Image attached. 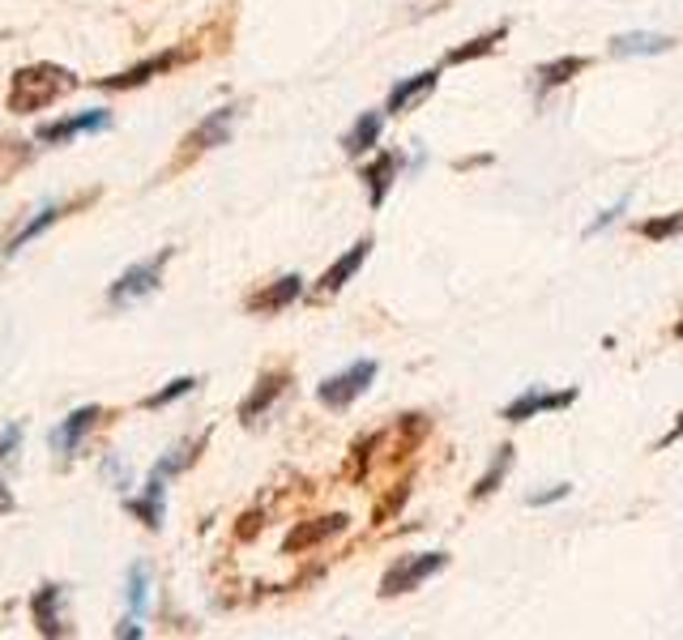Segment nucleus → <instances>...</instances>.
<instances>
[{
    "label": "nucleus",
    "instance_id": "nucleus-19",
    "mask_svg": "<svg viewBox=\"0 0 683 640\" xmlns=\"http://www.w3.org/2000/svg\"><path fill=\"white\" fill-rule=\"evenodd\" d=\"M380 128H384V116H380V111H363V116H359V125H354L351 132H347V141H342L347 154H368V150H372V146L380 141Z\"/></svg>",
    "mask_w": 683,
    "mask_h": 640
},
{
    "label": "nucleus",
    "instance_id": "nucleus-23",
    "mask_svg": "<svg viewBox=\"0 0 683 640\" xmlns=\"http://www.w3.org/2000/svg\"><path fill=\"white\" fill-rule=\"evenodd\" d=\"M508 35V26H496L491 35H479V39H470L466 48H453L449 56H445V65H466V60H475V56H487V51L496 48L500 39Z\"/></svg>",
    "mask_w": 683,
    "mask_h": 640
},
{
    "label": "nucleus",
    "instance_id": "nucleus-31",
    "mask_svg": "<svg viewBox=\"0 0 683 640\" xmlns=\"http://www.w3.org/2000/svg\"><path fill=\"white\" fill-rule=\"evenodd\" d=\"M680 435H683V414H680V423H675V432L666 435V440H662V444H675V440H680Z\"/></svg>",
    "mask_w": 683,
    "mask_h": 640
},
{
    "label": "nucleus",
    "instance_id": "nucleus-21",
    "mask_svg": "<svg viewBox=\"0 0 683 640\" xmlns=\"http://www.w3.org/2000/svg\"><path fill=\"white\" fill-rule=\"evenodd\" d=\"M60 214H65L60 205H48V209H43L39 218H30V223H26V227L18 230L13 239H9V248H4V256H18V253H22V248H26V244H30V239H39V235H43V230H48L51 223H60Z\"/></svg>",
    "mask_w": 683,
    "mask_h": 640
},
{
    "label": "nucleus",
    "instance_id": "nucleus-3",
    "mask_svg": "<svg viewBox=\"0 0 683 640\" xmlns=\"http://www.w3.org/2000/svg\"><path fill=\"white\" fill-rule=\"evenodd\" d=\"M445 563L449 555L445 551H423V555H402V560L389 563V572H384V581H380V593L384 598H398V593H410V589H419L423 581H431L436 572H445Z\"/></svg>",
    "mask_w": 683,
    "mask_h": 640
},
{
    "label": "nucleus",
    "instance_id": "nucleus-32",
    "mask_svg": "<svg viewBox=\"0 0 683 640\" xmlns=\"http://www.w3.org/2000/svg\"><path fill=\"white\" fill-rule=\"evenodd\" d=\"M675 333H680V337H683V321H680V325H675Z\"/></svg>",
    "mask_w": 683,
    "mask_h": 640
},
{
    "label": "nucleus",
    "instance_id": "nucleus-17",
    "mask_svg": "<svg viewBox=\"0 0 683 640\" xmlns=\"http://www.w3.org/2000/svg\"><path fill=\"white\" fill-rule=\"evenodd\" d=\"M282 388H286V372H270V376H261V384H256V393L240 406V419L244 423H256L265 410L274 406V397H279Z\"/></svg>",
    "mask_w": 683,
    "mask_h": 640
},
{
    "label": "nucleus",
    "instance_id": "nucleus-14",
    "mask_svg": "<svg viewBox=\"0 0 683 640\" xmlns=\"http://www.w3.org/2000/svg\"><path fill=\"white\" fill-rule=\"evenodd\" d=\"M163 483H167V479H163L158 470H150V479H146V495H142V500H128V504H125V509L133 512L137 521H146L150 530L163 525V491H167Z\"/></svg>",
    "mask_w": 683,
    "mask_h": 640
},
{
    "label": "nucleus",
    "instance_id": "nucleus-8",
    "mask_svg": "<svg viewBox=\"0 0 683 640\" xmlns=\"http://www.w3.org/2000/svg\"><path fill=\"white\" fill-rule=\"evenodd\" d=\"M99 419H103V410H99V406H81V410H74V414H69V419H65V423H60V427L51 432V449H56L60 457H74L77 444L86 440V432H90V427H95Z\"/></svg>",
    "mask_w": 683,
    "mask_h": 640
},
{
    "label": "nucleus",
    "instance_id": "nucleus-9",
    "mask_svg": "<svg viewBox=\"0 0 683 640\" xmlns=\"http://www.w3.org/2000/svg\"><path fill=\"white\" fill-rule=\"evenodd\" d=\"M172 65H179V51H158V56H150V60H142V65H133V69H125V73L103 77L99 90H133V86H146L150 77L167 73Z\"/></svg>",
    "mask_w": 683,
    "mask_h": 640
},
{
    "label": "nucleus",
    "instance_id": "nucleus-10",
    "mask_svg": "<svg viewBox=\"0 0 683 640\" xmlns=\"http://www.w3.org/2000/svg\"><path fill=\"white\" fill-rule=\"evenodd\" d=\"M368 253H372V239H359L351 253H342L330 265V269L321 274V286H316V291H321V295H333V291H342V286H347V282L359 274V265L368 260Z\"/></svg>",
    "mask_w": 683,
    "mask_h": 640
},
{
    "label": "nucleus",
    "instance_id": "nucleus-6",
    "mask_svg": "<svg viewBox=\"0 0 683 640\" xmlns=\"http://www.w3.org/2000/svg\"><path fill=\"white\" fill-rule=\"evenodd\" d=\"M60 602H65V589L60 585H43L35 589V598H30V614H35V628L43 632V637L60 640L69 628H65V614H60Z\"/></svg>",
    "mask_w": 683,
    "mask_h": 640
},
{
    "label": "nucleus",
    "instance_id": "nucleus-25",
    "mask_svg": "<svg viewBox=\"0 0 683 640\" xmlns=\"http://www.w3.org/2000/svg\"><path fill=\"white\" fill-rule=\"evenodd\" d=\"M197 388V381L193 376H179V381H172L167 388H158L154 397H146V406L158 410V406H167V402H176V397H184V393H193Z\"/></svg>",
    "mask_w": 683,
    "mask_h": 640
},
{
    "label": "nucleus",
    "instance_id": "nucleus-16",
    "mask_svg": "<svg viewBox=\"0 0 683 640\" xmlns=\"http://www.w3.org/2000/svg\"><path fill=\"white\" fill-rule=\"evenodd\" d=\"M351 521L342 516V512H333V516H325V521H316V525H300L295 534L282 542V551H304V547H312V542H325V538L342 534Z\"/></svg>",
    "mask_w": 683,
    "mask_h": 640
},
{
    "label": "nucleus",
    "instance_id": "nucleus-18",
    "mask_svg": "<svg viewBox=\"0 0 683 640\" xmlns=\"http://www.w3.org/2000/svg\"><path fill=\"white\" fill-rule=\"evenodd\" d=\"M393 176H398V154H380L377 163L363 171V179H368V201H372V209H380V205H384V193H389Z\"/></svg>",
    "mask_w": 683,
    "mask_h": 640
},
{
    "label": "nucleus",
    "instance_id": "nucleus-28",
    "mask_svg": "<svg viewBox=\"0 0 683 640\" xmlns=\"http://www.w3.org/2000/svg\"><path fill=\"white\" fill-rule=\"evenodd\" d=\"M624 209H628V197H624V201H615L607 209V214H598V218H594V223H589V230H585V235H598V230H607L611 223H615V218H619V214H624Z\"/></svg>",
    "mask_w": 683,
    "mask_h": 640
},
{
    "label": "nucleus",
    "instance_id": "nucleus-26",
    "mask_svg": "<svg viewBox=\"0 0 683 640\" xmlns=\"http://www.w3.org/2000/svg\"><path fill=\"white\" fill-rule=\"evenodd\" d=\"M683 230V209L680 214H671V218H650L645 227H641V235L645 239H671V235H680Z\"/></svg>",
    "mask_w": 683,
    "mask_h": 640
},
{
    "label": "nucleus",
    "instance_id": "nucleus-24",
    "mask_svg": "<svg viewBox=\"0 0 683 640\" xmlns=\"http://www.w3.org/2000/svg\"><path fill=\"white\" fill-rule=\"evenodd\" d=\"M508 465H513V444H500V453H496V461H491V470H487V474H482L479 483H475V491H470V495H475V500H482V495H491L496 486L505 483Z\"/></svg>",
    "mask_w": 683,
    "mask_h": 640
},
{
    "label": "nucleus",
    "instance_id": "nucleus-4",
    "mask_svg": "<svg viewBox=\"0 0 683 640\" xmlns=\"http://www.w3.org/2000/svg\"><path fill=\"white\" fill-rule=\"evenodd\" d=\"M377 381V363L372 358H359V363H351L347 372H338V376H330V381L316 388V397L325 402L330 410H347L351 402H359L363 393H368V384Z\"/></svg>",
    "mask_w": 683,
    "mask_h": 640
},
{
    "label": "nucleus",
    "instance_id": "nucleus-2",
    "mask_svg": "<svg viewBox=\"0 0 683 640\" xmlns=\"http://www.w3.org/2000/svg\"><path fill=\"white\" fill-rule=\"evenodd\" d=\"M172 260V248H163L158 256L150 260H137V265H128L120 278L111 282V291H107V304L111 307H128L137 304V299H146L158 291V278H163V265Z\"/></svg>",
    "mask_w": 683,
    "mask_h": 640
},
{
    "label": "nucleus",
    "instance_id": "nucleus-29",
    "mask_svg": "<svg viewBox=\"0 0 683 640\" xmlns=\"http://www.w3.org/2000/svg\"><path fill=\"white\" fill-rule=\"evenodd\" d=\"M568 491H573V486L559 483V486H552V491H538V495H530V504H534V509H543V504H556V500H564Z\"/></svg>",
    "mask_w": 683,
    "mask_h": 640
},
{
    "label": "nucleus",
    "instance_id": "nucleus-30",
    "mask_svg": "<svg viewBox=\"0 0 683 640\" xmlns=\"http://www.w3.org/2000/svg\"><path fill=\"white\" fill-rule=\"evenodd\" d=\"M9 509H13V495H9V486L0 483V516H4Z\"/></svg>",
    "mask_w": 683,
    "mask_h": 640
},
{
    "label": "nucleus",
    "instance_id": "nucleus-5",
    "mask_svg": "<svg viewBox=\"0 0 683 640\" xmlns=\"http://www.w3.org/2000/svg\"><path fill=\"white\" fill-rule=\"evenodd\" d=\"M235 116H240V107H218V111H209L202 125L184 137V154H202V150H214V146H227Z\"/></svg>",
    "mask_w": 683,
    "mask_h": 640
},
{
    "label": "nucleus",
    "instance_id": "nucleus-27",
    "mask_svg": "<svg viewBox=\"0 0 683 640\" xmlns=\"http://www.w3.org/2000/svg\"><path fill=\"white\" fill-rule=\"evenodd\" d=\"M18 444H22V423H9V427L0 432V461L18 457Z\"/></svg>",
    "mask_w": 683,
    "mask_h": 640
},
{
    "label": "nucleus",
    "instance_id": "nucleus-12",
    "mask_svg": "<svg viewBox=\"0 0 683 640\" xmlns=\"http://www.w3.org/2000/svg\"><path fill=\"white\" fill-rule=\"evenodd\" d=\"M436 90V69H428V73H414L406 77V81H398L393 86V95H389V116H402V111H410L414 102H423Z\"/></svg>",
    "mask_w": 683,
    "mask_h": 640
},
{
    "label": "nucleus",
    "instance_id": "nucleus-11",
    "mask_svg": "<svg viewBox=\"0 0 683 640\" xmlns=\"http://www.w3.org/2000/svg\"><path fill=\"white\" fill-rule=\"evenodd\" d=\"M111 116L107 111H81V116H69V120H56V125L39 128V141H74L77 132H95V128H107Z\"/></svg>",
    "mask_w": 683,
    "mask_h": 640
},
{
    "label": "nucleus",
    "instance_id": "nucleus-15",
    "mask_svg": "<svg viewBox=\"0 0 683 640\" xmlns=\"http://www.w3.org/2000/svg\"><path fill=\"white\" fill-rule=\"evenodd\" d=\"M671 35H654V30H633V35H615L611 39V51L615 56H658V51H671Z\"/></svg>",
    "mask_w": 683,
    "mask_h": 640
},
{
    "label": "nucleus",
    "instance_id": "nucleus-1",
    "mask_svg": "<svg viewBox=\"0 0 683 640\" xmlns=\"http://www.w3.org/2000/svg\"><path fill=\"white\" fill-rule=\"evenodd\" d=\"M77 86V77L60 65H26L13 73V90H9V111L13 116H30L43 111L51 102H60Z\"/></svg>",
    "mask_w": 683,
    "mask_h": 640
},
{
    "label": "nucleus",
    "instance_id": "nucleus-20",
    "mask_svg": "<svg viewBox=\"0 0 683 640\" xmlns=\"http://www.w3.org/2000/svg\"><path fill=\"white\" fill-rule=\"evenodd\" d=\"M146 607H150V568L146 563H133L128 568V619L142 623Z\"/></svg>",
    "mask_w": 683,
    "mask_h": 640
},
{
    "label": "nucleus",
    "instance_id": "nucleus-13",
    "mask_svg": "<svg viewBox=\"0 0 683 640\" xmlns=\"http://www.w3.org/2000/svg\"><path fill=\"white\" fill-rule=\"evenodd\" d=\"M300 295H304V278H300V274H286V278H279L274 286H265L261 295H253L248 307H253V312H279V307L295 304Z\"/></svg>",
    "mask_w": 683,
    "mask_h": 640
},
{
    "label": "nucleus",
    "instance_id": "nucleus-7",
    "mask_svg": "<svg viewBox=\"0 0 683 640\" xmlns=\"http://www.w3.org/2000/svg\"><path fill=\"white\" fill-rule=\"evenodd\" d=\"M577 402V388H564V393H543V388H530V393H521L517 402H508L505 406V419L508 423H526L534 414H543V410H564Z\"/></svg>",
    "mask_w": 683,
    "mask_h": 640
},
{
    "label": "nucleus",
    "instance_id": "nucleus-22",
    "mask_svg": "<svg viewBox=\"0 0 683 640\" xmlns=\"http://www.w3.org/2000/svg\"><path fill=\"white\" fill-rule=\"evenodd\" d=\"M582 69H585V56H559L556 65H543V69H538V90L564 86L568 77H577Z\"/></svg>",
    "mask_w": 683,
    "mask_h": 640
}]
</instances>
